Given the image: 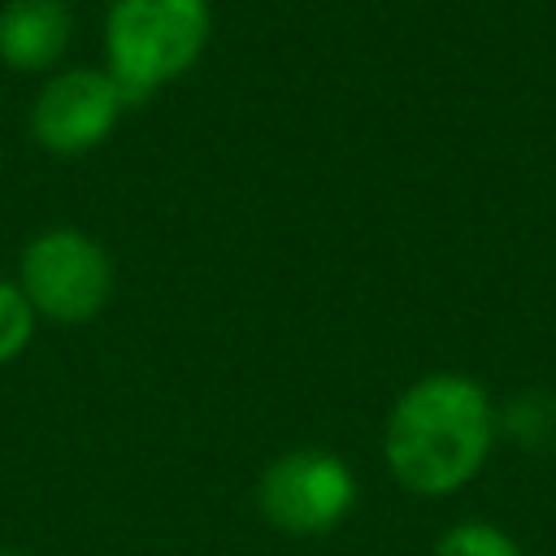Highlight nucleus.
<instances>
[{
    "label": "nucleus",
    "instance_id": "obj_1",
    "mask_svg": "<svg viewBox=\"0 0 556 556\" xmlns=\"http://www.w3.org/2000/svg\"><path fill=\"white\" fill-rule=\"evenodd\" d=\"M495 443V404L469 374H426L408 382L382 426V460L413 495H452L478 478Z\"/></svg>",
    "mask_w": 556,
    "mask_h": 556
},
{
    "label": "nucleus",
    "instance_id": "obj_2",
    "mask_svg": "<svg viewBox=\"0 0 556 556\" xmlns=\"http://www.w3.org/2000/svg\"><path fill=\"white\" fill-rule=\"evenodd\" d=\"M208 0H113L104 17V70L135 104L182 78L208 48Z\"/></svg>",
    "mask_w": 556,
    "mask_h": 556
},
{
    "label": "nucleus",
    "instance_id": "obj_3",
    "mask_svg": "<svg viewBox=\"0 0 556 556\" xmlns=\"http://www.w3.org/2000/svg\"><path fill=\"white\" fill-rule=\"evenodd\" d=\"M17 287L30 300L35 317L83 326L113 295V261L100 239L78 226L39 230L17 261Z\"/></svg>",
    "mask_w": 556,
    "mask_h": 556
},
{
    "label": "nucleus",
    "instance_id": "obj_4",
    "mask_svg": "<svg viewBox=\"0 0 556 556\" xmlns=\"http://www.w3.org/2000/svg\"><path fill=\"white\" fill-rule=\"evenodd\" d=\"M356 504V473L326 447H291L261 469L256 508L261 517L295 539L334 530Z\"/></svg>",
    "mask_w": 556,
    "mask_h": 556
},
{
    "label": "nucleus",
    "instance_id": "obj_5",
    "mask_svg": "<svg viewBox=\"0 0 556 556\" xmlns=\"http://www.w3.org/2000/svg\"><path fill=\"white\" fill-rule=\"evenodd\" d=\"M126 104L130 100L122 96V87L113 83L109 70L74 65V70L52 74L35 91L30 135L52 156H83L113 135Z\"/></svg>",
    "mask_w": 556,
    "mask_h": 556
},
{
    "label": "nucleus",
    "instance_id": "obj_6",
    "mask_svg": "<svg viewBox=\"0 0 556 556\" xmlns=\"http://www.w3.org/2000/svg\"><path fill=\"white\" fill-rule=\"evenodd\" d=\"M70 30L61 0H9L0 9V61L22 74L52 70L70 48Z\"/></svg>",
    "mask_w": 556,
    "mask_h": 556
},
{
    "label": "nucleus",
    "instance_id": "obj_7",
    "mask_svg": "<svg viewBox=\"0 0 556 556\" xmlns=\"http://www.w3.org/2000/svg\"><path fill=\"white\" fill-rule=\"evenodd\" d=\"M495 430H504L526 452L556 447V395L547 391H521L504 408H495Z\"/></svg>",
    "mask_w": 556,
    "mask_h": 556
},
{
    "label": "nucleus",
    "instance_id": "obj_8",
    "mask_svg": "<svg viewBox=\"0 0 556 556\" xmlns=\"http://www.w3.org/2000/svg\"><path fill=\"white\" fill-rule=\"evenodd\" d=\"M434 556H521V547L491 521H456L439 534Z\"/></svg>",
    "mask_w": 556,
    "mask_h": 556
},
{
    "label": "nucleus",
    "instance_id": "obj_9",
    "mask_svg": "<svg viewBox=\"0 0 556 556\" xmlns=\"http://www.w3.org/2000/svg\"><path fill=\"white\" fill-rule=\"evenodd\" d=\"M35 321H39V317H35L30 300L22 295V287L9 282V278H0V365L17 361V356L30 348Z\"/></svg>",
    "mask_w": 556,
    "mask_h": 556
},
{
    "label": "nucleus",
    "instance_id": "obj_10",
    "mask_svg": "<svg viewBox=\"0 0 556 556\" xmlns=\"http://www.w3.org/2000/svg\"><path fill=\"white\" fill-rule=\"evenodd\" d=\"M0 556H17V552H0Z\"/></svg>",
    "mask_w": 556,
    "mask_h": 556
}]
</instances>
